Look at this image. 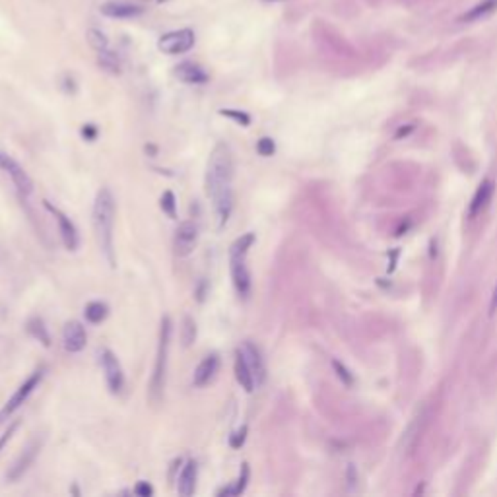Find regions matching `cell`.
I'll return each instance as SVG.
<instances>
[{
  "mask_svg": "<svg viewBox=\"0 0 497 497\" xmlns=\"http://www.w3.org/2000/svg\"><path fill=\"white\" fill-rule=\"evenodd\" d=\"M247 482H249V464H247V462H243V464H241L239 478H237V482H235V486L220 489V491H218V496H239V494H243L245 491Z\"/></svg>",
  "mask_w": 497,
  "mask_h": 497,
  "instance_id": "7402d4cb",
  "label": "cell"
},
{
  "mask_svg": "<svg viewBox=\"0 0 497 497\" xmlns=\"http://www.w3.org/2000/svg\"><path fill=\"white\" fill-rule=\"evenodd\" d=\"M99 358H101V367H103V373H105L109 390L113 394H119L123 390V387H125V373H123V367L119 363L117 356L111 350H101Z\"/></svg>",
  "mask_w": 497,
  "mask_h": 497,
  "instance_id": "9c48e42d",
  "label": "cell"
},
{
  "mask_svg": "<svg viewBox=\"0 0 497 497\" xmlns=\"http://www.w3.org/2000/svg\"><path fill=\"white\" fill-rule=\"evenodd\" d=\"M0 169L10 175L12 183L18 189V193H20L21 196H30L31 193H33V181H31V177L28 175V171H26L14 157L4 154V152H0Z\"/></svg>",
  "mask_w": 497,
  "mask_h": 497,
  "instance_id": "52a82bcc",
  "label": "cell"
},
{
  "mask_svg": "<svg viewBox=\"0 0 497 497\" xmlns=\"http://www.w3.org/2000/svg\"><path fill=\"white\" fill-rule=\"evenodd\" d=\"M43 375H45V367H40V369L33 371L30 377H28V379L21 383L20 387H18V390H16V392L12 394V399L8 400L6 404H4V408L0 410V424H2V421H6V419L10 418L12 414H14L16 410L20 408L21 404H24L26 400L30 399L31 392H33V390L40 387V383H41V379H43Z\"/></svg>",
  "mask_w": 497,
  "mask_h": 497,
  "instance_id": "5b68a950",
  "label": "cell"
},
{
  "mask_svg": "<svg viewBox=\"0 0 497 497\" xmlns=\"http://www.w3.org/2000/svg\"><path fill=\"white\" fill-rule=\"evenodd\" d=\"M134 494L140 497H150L154 494V487L150 486L148 482H138L137 487H134Z\"/></svg>",
  "mask_w": 497,
  "mask_h": 497,
  "instance_id": "d6a6232c",
  "label": "cell"
},
{
  "mask_svg": "<svg viewBox=\"0 0 497 497\" xmlns=\"http://www.w3.org/2000/svg\"><path fill=\"white\" fill-rule=\"evenodd\" d=\"M175 78L183 84H191V86H200L206 84L210 80V74L206 72L200 64H196L193 60H185V62H179L175 67Z\"/></svg>",
  "mask_w": 497,
  "mask_h": 497,
  "instance_id": "9a60e30c",
  "label": "cell"
},
{
  "mask_svg": "<svg viewBox=\"0 0 497 497\" xmlns=\"http://www.w3.org/2000/svg\"><path fill=\"white\" fill-rule=\"evenodd\" d=\"M18 428H20V421H14V424H12L10 428H8V429H6V431H4V435L0 437V451L4 448V445H6L8 441H10L12 435L16 433V429H18Z\"/></svg>",
  "mask_w": 497,
  "mask_h": 497,
  "instance_id": "1f68e13d",
  "label": "cell"
},
{
  "mask_svg": "<svg viewBox=\"0 0 497 497\" xmlns=\"http://www.w3.org/2000/svg\"><path fill=\"white\" fill-rule=\"evenodd\" d=\"M220 115L232 119V121H235L241 127H249L251 125V115L245 113V111H239V109H220Z\"/></svg>",
  "mask_w": 497,
  "mask_h": 497,
  "instance_id": "83f0119b",
  "label": "cell"
},
{
  "mask_svg": "<svg viewBox=\"0 0 497 497\" xmlns=\"http://www.w3.org/2000/svg\"><path fill=\"white\" fill-rule=\"evenodd\" d=\"M494 191H496V183L491 181V179H486V181H482V185L478 186L476 195L472 198V202H470V210H468V218H476L484 208L487 206L489 202V198L494 196Z\"/></svg>",
  "mask_w": 497,
  "mask_h": 497,
  "instance_id": "ac0fdd59",
  "label": "cell"
},
{
  "mask_svg": "<svg viewBox=\"0 0 497 497\" xmlns=\"http://www.w3.org/2000/svg\"><path fill=\"white\" fill-rule=\"evenodd\" d=\"M164 2H167V0H157V4H164Z\"/></svg>",
  "mask_w": 497,
  "mask_h": 497,
  "instance_id": "8d00e7d4",
  "label": "cell"
},
{
  "mask_svg": "<svg viewBox=\"0 0 497 497\" xmlns=\"http://www.w3.org/2000/svg\"><path fill=\"white\" fill-rule=\"evenodd\" d=\"M332 367L336 369V373H338V377H340V379L344 381L346 385H351V383H354V377H351L350 373H348V369H346V367L342 365L340 361H332Z\"/></svg>",
  "mask_w": 497,
  "mask_h": 497,
  "instance_id": "4dcf8cb0",
  "label": "cell"
},
{
  "mask_svg": "<svg viewBox=\"0 0 497 497\" xmlns=\"http://www.w3.org/2000/svg\"><path fill=\"white\" fill-rule=\"evenodd\" d=\"M28 332H30L31 336L35 338V340H40L43 346H51V336H49V331H47V326H45V322L41 321V319H31L28 322Z\"/></svg>",
  "mask_w": 497,
  "mask_h": 497,
  "instance_id": "cb8c5ba5",
  "label": "cell"
},
{
  "mask_svg": "<svg viewBox=\"0 0 497 497\" xmlns=\"http://www.w3.org/2000/svg\"><path fill=\"white\" fill-rule=\"evenodd\" d=\"M266 2H276V0H266Z\"/></svg>",
  "mask_w": 497,
  "mask_h": 497,
  "instance_id": "74e56055",
  "label": "cell"
},
{
  "mask_svg": "<svg viewBox=\"0 0 497 497\" xmlns=\"http://www.w3.org/2000/svg\"><path fill=\"white\" fill-rule=\"evenodd\" d=\"M218 369H220V358L216 354H208L204 360L196 365L195 375H193V385L198 387V389L206 387L210 381L214 379Z\"/></svg>",
  "mask_w": 497,
  "mask_h": 497,
  "instance_id": "2e32d148",
  "label": "cell"
},
{
  "mask_svg": "<svg viewBox=\"0 0 497 497\" xmlns=\"http://www.w3.org/2000/svg\"><path fill=\"white\" fill-rule=\"evenodd\" d=\"M98 62L101 69L107 70L111 74H121V60H119L117 53H113L111 49L98 53Z\"/></svg>",
  "mask_w": 497,
  "mask_h": 497,
  "instance_id": "603a6c76",
  "label": "cell"
},
{
  "mask_svg": "<svg viewBox=\"0 0 497 497\" xmlns=\"http://www.w3.org/2000/svg\"><path fill=\"white\" fill-rule=\"evenodd\" d=\"M171 331L173 324L169 317L162 319V326H159V344H157V358L156 367H154V375L150 381V394L152 399L159 400L166 389V373H167V356H169V344H171Z\"/></svg>",
  "mask_w": 497,
  "mask_h": 497,
  "instance_id": "277c9868",
  "label": "cell"
},
{
  "mask_svg": "<svg viewBox=\"0 0 497 497\" xmlns=\"http://www.w3.org/2000/svg\"><path fill=\"white\" fill-rule=\"evenodd\" d=\"M181 340H183V346L189 348L193 342L196 340V322L193 317L186 315L183 319V326H181Z\"/></svg>",
  "mask_w": 497,
  "mask_h": 497,
  "instance_id": "484cf974",
  "label": "cell"
},
{
  "mask_svg": "<svg viewBox=\"0 0 497 497\" xmlns=\"http://www.w3.org/2000/svg\"><path fill=\"white\" fill-rule=\"evenodd\" d=\"M235 379L241 385V389H243L245 392H253L254 387H256L253 373H251L247 361H245V358L241 356V351L239 350H237V358H235Z\"/></svg>",
  "mask_w": 497,
  "mask_h": 497,
  "instance_id": "d6986e66",
  "label": "cell"
},
{
  "mask_svg": "<svg viewBox=\"0 0 497 497\" xmlns=\"http://www.w3.org/2000/svg\"><path fill=\"white\" fill-rule=\"evenodd\" d=\"M496 10H497V0H484V2L476 4L474 8H470L467 14H462L458 20L460 21L482 20V18H486V16H489V14H494Z\"/></svg>",
  "mask_w": 497,
  "mask_h": 497,
  "instance_id": "ffe728a7",
  "label": "cell"
},
{
  "mask_svg": "<svg viewBox=\"0 0 497 497\" xmlns=\"http://www.w3.org/2000/svg\"><path fill=\"white\" fill-rule=\"evenodd\" d=\"M206 195L212 198L218 227L224 229L234 212V156L224 142L216 144L208 157Z\"/></svg>",
  "mask_w": 497,
  "mask_h": 497,
  "instance_id": "6da1fadb",
  "label": "cell"
},
{
  "mask_svg": "<svg viewBox=\"0 0 497 497\" xmlns=\"http://www.w3.org/2000/svg\"><path fill=\"white\" fill-rule=\"evenodd\" d=\"M84 315H86V321L88 322H91V324H99V322H103L107 319L109 307L103 302H91L86 305Z\"/></svg>",
  "mask_w": 497,
  "mask_h": 497,
  "instance_id": "44dd1931",
  "label": "cell"
},
{
  "mask_svg": "<svg viewBox=\"0 0 497 497\" xmlns=\"http://www.w3.org/2000/svg\"><path fill=\"white\" fill-rule=\"evenodd\" d=\"M254 234H245L237 237L229 247V268H232V280L239 297H249L251 292V274L247 268V253L254 243Z\"/></svg>",
  "mask_w": 497,
  "mask_h": 497,
  "instance_id": "3957f363",
  "label": "cell"
},
{
  "mask_svg": "<svg viewBox=\"0 0 497 497\" xmlns=\"http://www.w3.org/2000/svg\"><path fill=\"white\" fill-rule=\"evenodd\" d=\"M256 152L261 154L263 157H268L272 156L274 152H276V144H274L272 138L268 137H263L259 142H256Z\"/></svg>",
  "mask_w": 497,
  "mask_h": 497,
  "instance_id": "f1b7e54d",
  "label": "cell"
},
{
  "mask_svg": "<svg viewBox=\"0 0 497 497\" xmlns=\"http://www.w3.org/2000/svg\"><path fill=\"white\" fill-rule=\"evenodd\" d=\"M159 208L164 210V214H167L171 220L177 218V198L171 191H166L162 198H159Z\"/></svg>",
  "mask_w": 497,
  "mask_h": 497,
  "instance_id": "4316f807",
  "label": "cell"
},
{
  "mask_svg": "<svg viewBox=\"0 0 497 497\" xmlns=\"http://www.w3.org/2000/svg\"><path fill=\"white\" fill-rule=\"evenodd\" d=\"M99 12L113 20H128V18H137L140 14H144V8L130 4V2H123V0H109L99 6Z\"/></svg>",
  "mask_w": 497,
  "mask_h": 497,
  "instance_id": "5bb4252c",
  "label": "cell"
},
{
  "mask_svg": "<svg viewBox=\"0 0 497 497\" xmlns=\"http://www.w3.org/2000/svg\"><path fill=\"white\" fill-rule=\"evenodd\" d=\"M82 137L89 140V142H94V140L98 138V128H96V125H84V127H82Z\"/></svg>",
  "mask_w": 497,
  "mask_h": 497,
  "instance_id": "836d02e7",
  "label": "cell"
},
{
  "mask_svg": "<svg viewBox=\"0 0 497 497\" xmlns=\"http://www.w3.org/2000/svg\"><path fill=\"white\" fill-rule=\"evenodd\" d=\"M239 351H241V356L245 358V361H247V365H249L251 373H253L256 387H259V385H263L264 379H266V367H264V361H263V356H261V350L254 346L253 342L245 340L243 344H241Z\"/></svg>",
  "mask_w": 497,
  "mask_h": 497,
  "instance_id": "4fadbf2b",
  "label": "cell"
},
{
  "mask_svg": "<svg viewBox=\"0 0 497 497\" xmlns=\"http://www.w3.org/2000/svg\"><path fill=\"white\" fill-rule=\"evenodd\" d=\"M86 40H88L89 47L96 51V53H101V51L109 49L107 35H105L101 30H98V28H89L88 33H86Z\"/></svg>",
  "mask_w": 497,
  "mask_h": 497,
  "instance_id": "d4e9b609",
  "label": "cell"
},
{
  "mask_svg": "<svg viewBox=\"0 0 497 497\" xmlns=\"http://www.w3.org/2000/svg\"><path fill=\"white\" fill-rule=\"evenodd\" d=\"M196 35L191 28H183V30L167 31L159 40H157V49L166 55H183L195 47Z\"/></svg>",
  "mask_w": 497,
  "mask_h": 497,
  "instance_id": "8992f818",
  "label": "cell"
},
{
  "mask_svg": "<svg viewBox=\"0 0 497 497\" xmlns=\"http://www.w3.org/2000/svg\"><path fill=\"white\" fill-rule=\"evenodd\" d=\"M41 445H43V439L41 437L31 439L30 445L24 448V453H21L20 457H18V460H16V462L10 467V470H8V474H6V480H8V482H18V480L30 470V467L33 464V460H35L37 455H40Z\"/></svg>",
  "mask_w": 497,
  "mask_h": 497,
  "instance_id": "8fae6325",
  "label": "cell"
},
{
  "mask_svg": "<svg viewBox=\"0 0 497 497\" xmlns=\"http://www.w3.org/2000/svg\"><path fill=\"white\" fill-rule=\"evenodd\" d=\"M196 476H198V464L196 460H189L177 478V491L183 497L193 496L196 489Z\"/></svg>",
  "mask_w": 497,
  "mask_h": 497,
  "instance_id": "e0dca14e",
  "label": "cell"
},
{
  "mask_svg": "<svg viewBox=\"0 0 497 497\" xmlns=\"http://www.w3.org/2000/svg\"><path fill=\"white\" fill-rule=\"evenodd\" d=\"M88 344V334L86 329L82 326V322L78 321H69L62 329V346L64 350L70 354H78L86 348Z\"/></svg>",
  "mask_w": 497,
  "mask_h": 497,
  "instance_id": "7c38bea8",
  "label": "cell"
},
{
  "mask_svg": "<svg viewBox=\"0 0 497 497\" xmlns=\"http://www.w3.org/2000/svg\"><path fill=\"white\" fill-rule=\"evenodd\" d=\"M196 243H198V227L195 222L191 220L181 222L175 229V239H173L177 256H189L195 251Z\"/></svg>",
  "mask_w": 497,
  "mask_h": 497,
  "instance_id": "30bf717a",
  "label": "cell"
},
{
  "mask_svg": "<svg viewBox=\"0 0 497 497\" xmlns=\"http://www.w3.org/2000/svg\"><path fill=\"white\" fill-rule=\"evenodd\" d=\"M245 439H247V426H243V428H239L235 431L234 435L229 437V445H232V448H241L243 447Z\"/></svg>",
  "mask_w": 497,
  "mask_h": 497,
  "instance_id": "f546056e",
  "label": "cell"
},
{
  "mask_svg": "<svg viewBox=\"0 0 497 497\" xmlns=\"http://www.w3.org/2000/svg\"><path fill=\"white\" fill-rule=\"evenodd\" d=\"M115 214H117V204H115V196L109 191L107 186H101L99 189L98 196H96V202H94V227H96V237H98L99 249L103 256L107 259V263L111 268L117 266L115 261Z\"/></svg>",
  "mask_w": 497,
  "mask_h": 497,
  "instance_id": "7a4b0ae2",
  "label": "cell"
},
{
  "mask_svg": "<svg viewBox=\"0 0 497 497\" xmlns=\"http://www.w3.org/2000/svg\"><path fill=\"white\" fill-rule=\"evenodd\" d=\"M497 311V286L494 290V295H491V305H489V315H494Z\"/></svg>",
  "mask_w": 497,
  "mask_h": 497,
  "instance_id": "e575fe53",
  "label": "cell"
},
{
  "mask_svg": "<svg viewBox=\"0 0 497 497\" xmlns=\"http://www.w3.org/2000/svg\"><path fill=\"white\" fill-rule=\"evenodd\" d=\"M43 204H45V208L53 214L55 222L59 225L60 239H62L64 247H67L69 251H76L80 245V235H78V229H76V225L72 224V220H70L69 216L64 214V212H60L57 206L51 204L49 200H43Z\"/></svg>",
  "mask_w": 497,
  "mask_h": 497,
  "instance_id": "ba28073f",
  "label": "cell"
},
{
  "mask_svg": "<svg viewBox=\"0 0 497 497\" xmlns=\"http://www.w3.org/2000/svg\"><path fill=\"white\" fill-rule=\"evenodd\" d=\"M204 293H206V282H200L198 290H196V297H198V302H202V299H204Z\"/></svg>",
  "mask_w": 497,
  "mask_h": 497,
  "instance_id": "d590c367",
  "label": "cell"
}]
</instances>
